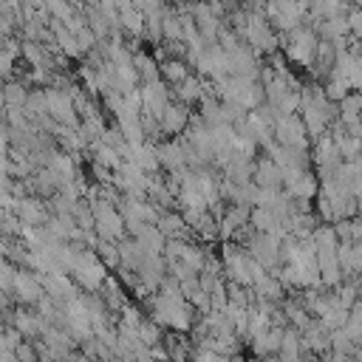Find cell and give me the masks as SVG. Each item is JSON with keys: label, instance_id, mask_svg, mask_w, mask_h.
I'll return each mask as SVG.
<instances>
[{"label": "cell", "instance_id": "obj_1", "mask_svg": "<svg viewBox=\"0 0 362 362\" xmlns=\"http://www.w3.org/2000/svg\"><path fill=\"white\" fill-rule=\"evenodd\" d=\"M12 286L20 292V300H23V303H37V300H40V294H42L40 283H37L34 278H29V275H15Z\"/></svg>", "mask_w": 362, "mask_h": 362}, {"label": "cell", "instance_id": "obj_2", "mask_svg": "<svg viewBox=\"0 0 362 362\" xmlns=\"http://www.w3.org/2000/svg\"><path fill=\"white\" fill-rule=\"evenodd\" d=\"M162 119H164V127L167 130H181V125H184V108H164V113H162Z\"/></svg>", "mask_w": 362, "mask_h": 362}, {"label": "cell", "instance_id": "obj_3", "mask_svg": "<svg viewBox=\"0 0 362 362\" xmlns=\"http://www.w3.org/2000/svg\"><path fill=\"white\" fill-rule=\"evenodd\" d=\"M258 181H260V187H272V184H278V181H281L278 167H275V164H269V162H263V164H260V173H258Z\"/></svg>", "mask_w": 362, "mask_h": 362}, {"label": "cell", "instance_id": "obj_4", "mask_svg": "<svg viewBox=\"0 0 362 362\" xmlns=\"http://www.w3.org/2000/svg\"><path fill=\"white\" fill-rule=\"evenodd\" d=\"M6 100H9V105H12V108H20V105L26 102L23 88H20V85H9V88H6Z\"/></svg>", "mask_w": 362, "mask_h": 362}, {"label": "cell", "instance_id": "obj_5", "mask_svg": "<svg viewBox=\"0 0 362 362\" xmlns=\"http://www.w3.org/2000/svg\"><path fill=\"white\" fill-rule=\"evenodd\" d=\"M164 74H167L173 82L187 79V71H184V65H181V63H167V65H164Z\"/></svg>", "mask_w": 362, "mask_h": 362}, {"label": "cell", "instance_id": "obj_6", "mask_svg": "<svg viewBox=\"0 0 362 362\" xmlns=\"http://www.w3.org/2000/svg\"><path fill=\"white\" fill-rule=\"evenodd\" d=\"M17 329L26 331V334H34V331H40V323H34L29 314H20V317H17Z\"/></svg>", "mask_w": 362, "mask_h": 362}]
</instances>
